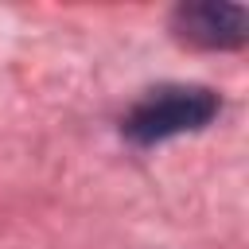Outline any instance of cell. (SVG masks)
Here are the masks:
<instances>
[{"mask_svg": "<svg viewBox=\"0 0 249 249\" xmlns=\"http://www.w3.org/2000/svg\"><path fill=\"white\" fill-rule=\"evenodd\" d=\"M218 113H222V97L210 86L163 82V86L148 89L140 101H132V109L121 121V132L136 148H156L163 140L202 132Z\"/></svg>", "mask_w": 249, "mask_h": 249, "instance_id": "6da1fadb", "label": "cell"}, {"mask_svg": "<svg viewBox=\"0 0 249 249\" xmlns=\"http://www.w3.org/2000/svg\"><path fill=\"white\" fill-rule=\"evenodd\" d=\"M171 31L198 51H237L249 39V12L230 0H191L171 12Z\"/></svg>", "mask_w": 249, "mask_h": 249, "instance_id": "7a4b0ae2", "label": "cell"}]
</instances>
